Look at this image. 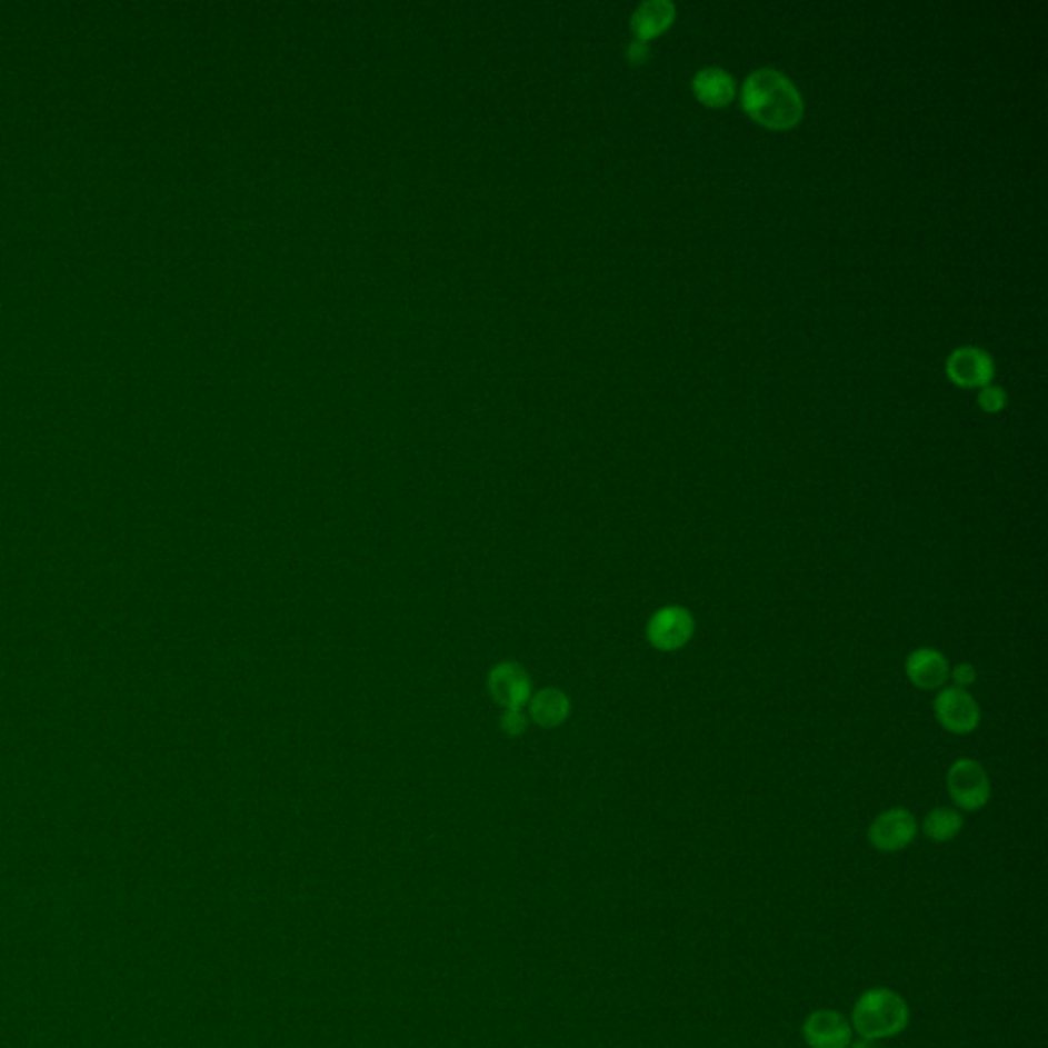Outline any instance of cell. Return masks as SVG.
<instances>
[{"label":"cell","instance_id":"6","mask_svg":"<svg viewBox=\"0 0 1048 1048\" xmlns=\"http://www.w3.org/2000/svg\"><path fill=\"white\" fill-rule=\"evenodd\" d=\"M695 635V619L685 607H663L651 615L648 622L649 643L660 651L687 648Z\"/></svg>","mask_w":1048,"mask_h":1048},{"label":"cell","instance_id":"7","mask_svg":"<svg viewBox=\"0 0 1048 1048\" xmlns=\"http://www.w3.org/2000/svg\"><path fill=\"white\" fill-rule=\"evenodd\" d=\"M801 1035L809 1048H848L855 1040L850 1018L828 1008L811 1011L802 1022Z\"/></svg>","mask_w":1048,"mask_h":1048},{"label":"cell","instance_id":"5","mask_svg":"<svg viewBox=\"0 0 1048 1048\" xmlns=\"http://www.w3.org/2000/svg\"><path fill=\"white\" fill-rule=\"evenodd\" d=\"M934 715L938 723L955 736L972 733L981 723L979 702L965 688H942L934 699Z\"/></svg>","mask_w":1048,"mask_h":1048},{"label":"cell","instance_id":"18","mask_svg":"<svg viewBox=\"0 0 1048 1048\" xmlns=\"http://www.w3.org/2000/svg\"><path fill=\"white\" fill-rule=\"evenodd\" d=\"M627 56H629V60H631L633 64H641V62H646L649 56L648 43L637 39V41H633V43L629 46V53H627Z\"/></svg>","mask_w":1048,"mask_h":1048},{"label":"cell","instance_id":"8","mask_svg":"<svg viewBox=\"0 0 1048 1048\" xmlns=\"http://www.w3.org/2000/svg\"><path fill=\"white\" fill-rule=\"evenodd\" d=\"M946 373L960 388H985L996 376V365L985 350L962 347L948 357Z\"/></svg>","mask_w":1048,"mask_h":1048},{"label":"cell","instance_id":"9","mask_svg":"<svg viewBox=\"0 0 1048 1048\" xmlns=\"http://www.w3.org/2000/svg\"><path fill=\"white\" fill-rule=\"evenodd\" d=\"M909 682L921 690H938L950 680V663L945 653L932 648L914 649L906 660Z\"/></svg>","mask_w":1048,"mask_h":1048},{"label":"cell","instance_id":"4","mask_svg":"<svg viewBox=\"0 0 1048 1048\" xmlns=\"http://www.w3.org/2000/svg\"><path fill=\"white\" fill-rule=\"evenodd\" d=\"M918 836V819L906 807H894L875 817L868 828V841L875 850L894 855L906 850Z\"/></svg>","mask_w":1048,"mask_h":1048},{"label":"cell","instance_id":"13","mask_svg":"<svg viewBox=\"0 0 1048 1048\" xmlns=\"http://www.w3.org/2000/svg\"><path fill=\"white\" fill-rule=\"evenodd\" d=\"M570 715V700L556 688H547L537 692L531 700V717L543 727H556L563 723Z\"/></svg>","mask_w":1048,"mask_h":1048},{"label":"cell","instance_id":"12","mask_svg":"<svg viewBox=\"0 0 1048 1048\" xmlns=\"http://www.w3.org/2000/svg\"><path fill=\"white\" fill-rule=\"evenodd\" d=\"M676 17V7L668 0H648L639 4L635 11L633 26L635 36L639 41H648L651 38L661 36L668 27L672 26Z\"/></svg>","mask_w":1048,"mask_h":1048},{"label":"cell","instance_id":"3","mask_svg":"<svg viewBox=\"0 0 1048 1048\" xmlns=\"http://www.w3.org/2000/svg\"><path fill=\"white\" fill-rule=\"evenodd\" d=\"M946 790L958 811L975 814L991 799V782L984 766L972 758H960L946 772Z\"/></svg>","mask_w":1048,"mask_h":1048},{"label":"cell","instance_id":"14","mask_svg":"<svg viewBox=\"0 0 1048 1048\" xmlns=\"http://www.w3.org/2000/svg\"><path fill=\"white\" fill-rule=\"evenodd\" d=\"M962 828H965V817L955 807H936L924 817V824H921L926 838L936 844L955 840Z\"/></svg>","mask_w":1048,"mask_h":1048},{"label":"cell","instance_id":"10","mask_svg":"<svg viewBox=\"0 0 1048 1048\" xmlns=\"http://www.w3.org/2000/svg\"><path fill=\"white\" fill-rule=\"evenodd\" d=\"M490 690L493 699L506 709H522L529 702L531 685L527 673L517 663H500L490 673Z\"/></svg>","mask_w":1048,"mask_h":1048},{"label":"cell","instance_id":"2","mask_svg":"<svg viewBox=\"0 0 1048 1048\" xmlns=\"http://www.w3.org/2000/svg\"><path fill=\"white\" fill-rule=\"evenodd\" d=\"M909 1020L906 997L889 987H870L856 999L850 1024L858 1038L879 1042L906 1032Z\"/></svg>","mask_w":1048,"mask_h":1048},{"label":"cell","instance_id":"11","mask_svg":"<svg viewBox=\"0 0 1048 1048\" xmlns=\"http://www.w3.org/2000/svg\"><path fill=\"white\" fill-rule=\"evenodd\" d=\"M692 91L702 104L725 107L736 97V82L721 68H705L692 78Z\"/></svg>","mask_w":1048,"mask_h":1048},{"label":"cell","instance_id":"1","mask_svg":"<svg viewBox=\"0 0 1048 1048\" xmlns=\"http://www.w3.org/2000/svg\"><path fill=\"white\" fill-rule=\"evenodd\" d=\"M743 111L768 130H789L801 121L805 104L797 87L782 72L762 68L746 78L741 89Z\"/></svg>","mask_w":1048,"mask_h":1048},{"label":"cell","instance_id":"19","mask_svg":"<svg viewBox=\"0 0 1048 1048\" xmlns=\"http://www.w3.org/2000/svg\"><path fill=\"white\" fill-rule=\"evenodd\" d=\"M848 1048H880L879 1042L875 1040H867V1038H858V1040H852L850 1047Z\"/></svg>","mask_w":1048,"mask_h":1048},{"label":"cell","instance_id":"15","mask_svg":"<svg viewBox=\"0 0 1048 1048\" xmlns=\"http://www.w3.org/2000/svg\"><path fill=\"white\" fill-rule=\"evenodd\" d=\"M977 401H979V406L984 408L985 412H989V415H996V412H1001V410L1006 408L1008 396H1006V391H1004V389L997 388V386H991V383H989V386L981 388Z\"/></svg>","mask_w":1048,"mask_h":1048},{"label":"cell","instance_id":"17","mask_svg":"<svg viewBox=\"0 0 1048 1048\" xmlns=\"http://www.w3.org/2000/svg\"><path fill=\"white\" fill-rule=\"evenodd\" d=\"M502 727L510 736H520L527 729V717L520 709H506L502 715Z\"/></svg>","mask_w":1048,"mask_h":1048},{"label":"cell","instance_id":"16","mask_svg":"<svg viewBox=\"0 0 1048 1048\" xmlns=\"http://www.w3.org/2000/svg\"><path fill=\"white\" fill-rule=\"evenodd\" d=\"M950 678H952L955 687L965 688V690H967V688L975 685V680H977V670H975V666H972V663L962 661V663H957L955 668H950Z\"/></svg>","mask_w":1048,"mask_h":1048}]
</instances>
